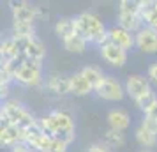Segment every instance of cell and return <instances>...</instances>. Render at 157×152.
Masks as SVG:
<instances>
[{"instance_id": "7a4b0ae2", "label": "cell", "mask_w": 157, "mask_h": 152, "mask_svg": "<svg viewBox=\"0 0 157 152\" xmlns=\"http://www.w3.org/2000/svg\"><path fill=\"white\" fill-rule=\"evenodd\" d=\"M72 21H74L76 36L83 37L85 41H88V44L101 48L104 43H108V27L95 13L83 11L74 16Z\"/></svg>"}, {"instance_id": "d6a6232c", "label": "cell", "mask_w": 157, "mask_h": 152, "mask_svg": "<svg viewBox=\"0 0 157 152\" xmlns=\"http://www.w3.org/2000/svg\"><path fill=\"white\" fill-rule=\"evenodd\" d=\"M145 115L150 117V119H154V120L157 122V103H155V104H154V106H152V108L148 110V111H147V113H145Z\"/></svg>"}, {"instance_id": "5b68a950", "label": "cell", "mask_w": 157, "mask_h": 152, "mask_svg": "<svg viewBox=\"0 0 157 152\" xmlns=\"http://www.w3.org/2000/svg\"><path fill=\"white\" fill-rule=\"evenodd\" d=\"M117 25L129 32H140L145 27L141 18V0H122L117 11Z\"/></svg>"}, {"instance_id": "7402d4cb", "label": "cell", "mask_w": 157, "mask_h": 152, "mask_svg": "<svg viewBox=\"0 0 157 152\" xmlns=\"http://www.w3.org/2000/svg\"><path fill=\"white\" fill-rule=\"evenodd\" d=\"M53 32H55V36H57L62 43L67 41L69 37H72L76 34V32H74V21H72V18H60V20L55 23Z\"/></svg>"}, {"instance_id": "e0dca14e", "label": "cell", "mask_w": 157, "mask_h": 152, "mask_svg": "<svg viewBox=\"0 0 157 152\" xmlns=\"http://www.w3.org/2000/svg\"><path fill=\"white\" fill-rule=\"evenodd\" d=\"M69 76H71V94L72 95H76V97H86V95H90V94H95L94 87L81 76L79 71L72 72Z\"/></svg>"}, {"instance_id": "9c48e42d", "label": "cell", "mask_w": 157, "mask_h": 152, "mask_svg": "<svg viewBox=\"0 0 157 152\" xmlns=\"http://www.w3.org/2000/svg\"><path fill=\"white\" fill-rule=\"evenodd\" d=\"M13 21H21V23H36L39 20L37 7L32 6L27 0H11L9 2Z\"/></svg>"}, {"instance_id": "4fadbf2b", "label": "cell", "mask_w": 157, "mask_h": 152, "mask_svg": "<svg viewBox=\"0 0 157 152\" xmlns=\"http://www.w3.org/2000/svg\"><path fill=\"white\" fill-rule=\"evenodd\" d=\"M108 41L117 44L118 48H122V50H125V51H131L132 48H136L134 34L125 29H122L120 25H117V23L108 27Z\"/></svg>"}, {"instance_id": "83f0119b", "label": "cell", "mask_w": 157, "mask_h": 152, "mask_svg": "<svg viewBox=\"0 0 157 152\" xmlns=\"http://www.w3.org/2000/svg\"><path fill=\"white\" fill-rule=\"evenodd\" d=\"M69 150V145L62 142V140H58V138H53V142H51V150L50 152H67Z\"/></svg>"}, {"instance_id": "6da1fadb", "label": "cell", "mask_w": 157, "mask_h": 152, "mask_svg": "<svg viewBox=\"0 0 157 152\" xmlns=\"http://www.w3.org/2000/svg\"><path fill=\"white\" fill-rule=\"evenodd\" d=\"M39 126L44 131V134L51 138H58L71 145L76 140V122L74 115L65 108H55L50 110L48 113L39 117Z\"/></svg>"}, {"instance_id": "8fae6325", "label": "cell", "mask_w": 157, "mask_h": 152, "mask_svg": "<svg viewBox=\"0 0 157 152\" xmlns=\"http://www.w3.org/2000/svg\"><path fill=\"white\" fill-rule=\"evenodd\" d=\"M99 55H101V58H102L106 64H109L111 67L120 69V67H124V65L127 64L129 51L122 50V48H118L117 44H113V43L108 41V43H104L99 48Z\"/></svg>"}, {"instance_id": "836d02e7", "label": "cell", "mask_w": 157, "mask_h": 152, "mask_svg": "<svg viewBox=\"0 0 157 152\" xmlns=\"http://www.w3.org/2000/svg\"><path fill=\"white\" fill-rule=\"evenodd\" d=\"M138 152H155V150H154V149H140Z\"/></svg>"}, {"instance_id": "cb8c5ba5", "label": "cell", "mask_w": 157, "mask_h": 152, "mask_svg": "<svg viewBox=\"0 0 157 152\" xmlns=\"http://www.w3.org/2000/svg\"><path fill=\"white\" fill-rule=\"evenodd\" d=\"M64 50L65 51H69V53H76V55H81V53H85L86 48H88V41H85L83 37H79V36H74L69 37L67 41H64Z\"/></svg>"}, {"instance_id": "5bb4252c", "label": "cell", "mask_w": 157, "mask_h": 152, "mask_svg": "<svg viewBox=\"0 0 157 152\" xmlns=\"http://www.w3.org/2000/svg\"><path fill=\"white\" fill-rule=\"evenodd\" d=\"M134 39L136 50H140L145 55H155L157 53V30L145 25L140 32L134 34Z\"/></svg>"}, {"instance_id": "f546056e", "label": "cell", "mask_w": 157, "mask_h": 152, "mask_svg": "<svg viewBox=\"0 0 157 152\" xmlns=\"http://www.w3.org/2000/svg\"><path fill=\"white\" fill-rule=\"evenodd\" d=\"M140 122H141L143 126H145V127H148L150 131H154V133H155V134H157V122H155V120H154V119H150V117L143 115V117H141V120H140Z\"/></svg>"}, {"instance_id": "f1b7e54d", "label": "cell", "mask_w": 157, "mask_h": 152, "mask_svg": "<svg viewBox=\"0 0 157 152\" xmlns=\"http://www.w3.org/2000/svg\"><path fill=\"white\" fill-rule=\"evenodd\" d=\"M85 152H111V149L108 145H104L102 142H95V143L88 145Z\"/></svg>"}, {"instance_id": "ffe728a7", "label": "cell", "mask_w": 157, "mask_h": 152, "mask_svg": "<svg viewBox=\"0 0 157 152\" xmlns=\"http://www.w3.org/2000/svg\"><path fill=\"white\" fill-rule=\"evenodd\" d=\"M141 18L147 27L157 30V0H141Z\"/></svg>"}, {"instance_id": "277c9868", "label": "cell", "mask_w": 157, "mask_h": 152, "mask_svg": "<svg viewBox=\"0 0 157 152\" xmlns=\"http://www.w3.org/2000/svg\"><path fill=\"white\" fill-rule=\"evenodd\" d=\"M14 83L25 88L43 87L44 85L43 62L20 57L18 65H16V71H14Z\"/></svg>"}, {"instance_id": "4316f807", "label": "cell", "mask_w": 157, "mask_h": 152, "mask_svg": "<svg viewBox=\"0 0 157 152\" xmlns=\"http://www.w3.org/2000/svg\"><path fill=\"white\" fill-rule=\"evenodd\" d=\"M147 78L150 80V83H154L157 87V60L150 62L148 64V69H147Z\"/></svg>"}, {"instance_id": "8992f818", "label": "cell", "mask_w": 157, "mask_h": 152, "mask_svg": "<svg viewBox=\"0 0 157 152\" xmlns=\"http://www.w3.org/2000/svg\"><path fill=\"white\" fill-rule=\"evenodd\" d=\"M95 95L108 103H120L125 97V87L118 78H115L111 74H106V78L102 80L99 87L95 88Z\"/></svg>"}, {"instance_id": "44dd1931", "label": "cell", "mask_w": 157, "mask_h": 152, "mask_svg": "<svg viewBox=\"0 0 157 152\" xmlns=\"http://www.w3.org/2000/svg\"><path fill=\"white\" fill-rule=\"evenodd\" d=\"M79 72H81V76L94 87V90L99 87L101 83H102V80L106 78L104 71H102L101 67H97V65H83V67L79 69Z\"/></svg>"}, {"instance_id": "4dcf8cb0", "label": "cell", "mask_w": 157, "mask_h": 152, "mask_svg": "<svg viewBox=\"0 0 157 152\" xmlns=\"http://www.w3.org/2000/svg\"><path fill=\"white\" fill-rule=\"evenodd\" d=\"M9 152H34L27 143H20V145H14L13 149H9Z\"/></svg>"}, {"instance_id": "52a82bcc", "label": "cell", "mask_w": 157, "mask_h": 152, "mask_svg": "<svg viewBox=\"0 0 157 152\" xmlns=\"http://www.w3.org/2000/svg\"><path fill=\"white\" fill-rule=\"evenodd\" d=\"M18 48H20V55L23 58H29V60H37V62H44L46 57V48L41 43V39L34 37H14Z\"/></svg>"}, {"instance_id": "ba28073f", "label": "cell", "mask_w": 157, "mask_h": 152, "mask_svg": "<svg viewBox=\"0 0 157 152\" xmlns=\"http://www.w3.org/2000/svg\"><path fill=\"white\" fill-rule=\"evenodd\" d=\"M51 142H53V138L44 134V131L39 126V120H37L36 126L25 129V143L29 145L34 152H50Z\"/></svg>"}, {"instance_id": "7c38bea8", "label": "cell", "mask_w": 157, "mask_h": 152, "mask_svg": "<svg viewBox=\"0 0 157 152\" xmlns=\"http://www.w3.org/2000/svg\"><path fill=\"white\" fill-rule=\"evenodd\" d=\"M43 87L55 95H67L71 94V76L53 71L50 74H46Z\"/></svg>"}, {"instance_id": "484cf974", "label": "cell", "mask_w": 157, "mask_h": 152, "mask_svg": "<svg viewBox=\"0 0 157 152\" xmlns=\"http://www.w3.org/2000/svg\"><path fill=\"white\" fill-rule=\"evenodd\" d=\"M155 103H157V92L152 88L150 92H147L145 95H141L140 99H136L134 104H136V108L140 110V111H143V115H145Z\"/></svg>"}, {"instance_id": "1f68e13d", "label": "cell", "mask_w": 157, "mask_h": 152, "mask_svg": "<svg viewBox=\"0 0 157 152\" xmlns=\"http://www.w3.org/2000/svg\"><path fill=\"white\" fill-rule=\"evenodd\" d=\"M9 88H11V85H7V83H0V97L6 99V101H7V97H9Z\"/></svg>"}, {"instance_id": "3957f363", "label": "cell", "mask_w": 157, "mask_h": 152, "mask_svg": "<svg viewBox=\"0 0 157 152\" xmlns=\"http://www.w3.org/2000/svg\"><path fill=\"white\" fill-rule=\"evenodd\" d=\"M0 119H2L4 124L20 126L23 129H29L32 126H36L37 120H39L23 103L16 101V99H7V101H4L2 110H0Z\"/></svg>"}, {"instance_id": "ac0fdd59", "label": "cell", "mask_w": 157, "mask_h": 152, "mask_svg": "<svg viewBox=\"0 0 157 152\" xmlns=\"http://www.w3.org/2000/svg\"><path fill=\"white\" fill-rule=\"evenodd\" d=\"M134 140L141 149H154L157 145V134L148 127H145L141 122L134 127Z\"/></svg>"}, {"instance_id": "9a60e30c", "label": "cell", "mask_w": 157, "mask_h": 152, "mask_svg": "<svg viewBox=\"0 0 157 152\" xmlns=\"http://www.w3.org/2000/svg\"><path fill=\"white\" fill-rule=\"evenodd\" d=\"M0 143L6 149H13L14 145L25 143V129L20 127V126L2 122V127H0Z\"/></svg>"}, {"instance_id": "d4e9b609", "label": "cell", "mask_w": 157, "mask_h": 152, "mask_svg": "<svg viewBox=\"0 0 157 152\" xmlns=\"http://www.w3.org/2000/svg\"><path fill=\"white\" fill-rule=\"evenodd\" d=\"M11 36L13 37H34L36 36V23L13 21V25H11Z\"/></svg>"}, {"instance_id": "603a6c76", "label": "cell", "mask_w": 157, "mask_h": 152, "mask_svg": "<svg viewBox=\"0 0 157 152\" xmlns=\"http://www.w3.org/2000/svg\"><path fill=\"white\" fill-rule=\"evenodd\" d=\"M102 143L108 145L109 149H120V147L125 145V133L108 127V129L104 131V134H102Z\"/></svg>"}, {"instance_id": "2e32d148", "label": "cell", "mask_w": 157, "mask_h": 152, "mask_svg": "<svg viewBox=\"0 0 157 152\" xmlns=\"http://www.w3.org/2000/svg\"><path fill=\"white\" fill-rule=\"evenodd\" d=\"M106 122H108V126H109V129L125 133V131L129 129V126H131V115H129V111H125L124 108H111L108 111Z\"/></svg>"}, {"instance_id": "30bf717a", "label": "cell", "mask_w": 157, "mask_h": 152, "mask_svg": "<svg viewBox=\"0 0 157 152\" xmlns=\"http://www.w3.org/2000/svg\"><path fill=\"white\" fill-rule=\"evenodd\" d=\"M124 87H125L127 97L136 101V99H140L141 95H145L147 92L152 90V83L143 74H129L127 78H125V81H124Z\"/></svg>"}, {"instance_id": "d6986e66", "label": "cell", "mask_w": 157, "mask_h": 152, "mask_svg": "<svg viewBox=\"0 0 157 152\" xmlns=\"http://www.w3.org/2000/svg\"><path fill=\"white\" fill-rule=\"evenodd\" d=\"M0 57H2V62H16L21 57L18 43H16V39L13 36H7L2 41V44H0Z\"/></svg>"}]
</instances>
